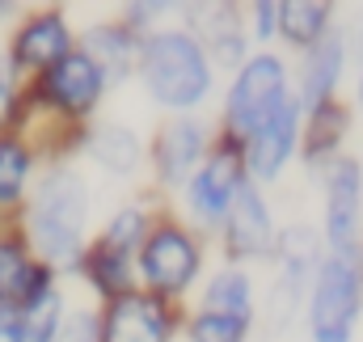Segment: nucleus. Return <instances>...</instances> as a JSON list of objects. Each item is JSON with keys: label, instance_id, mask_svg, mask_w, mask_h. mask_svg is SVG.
I'll return each instance as SVG.
<instances>
[{"label": "nucleus", "instance_id": "1", "mask_svg": "<svg viewBox=\"0 0 363 342\" xmlns=\"http://www.w3.org/2000/svg\"><path fill=\"white\" fill-rule=\"evenodd\" d=\"M85 220H89V194H85L81 173L72 170L47 173L38 194H34V211H30L34 246L43 250V258L55 262V266H72L77 254H81Z\"/></svg>", "mask_w": 363, "mask_h": 342}, {"label": "nucleus", "instance_id": "2", "mask_svg": "<svg viewBox=\"0 0 363 342\" xmlns=\"http://www.w3.org/2000/svg\"><path fill=\"white\" fill-rule=\"evenodd\" d=\"M144 85L165 106H194L211 85L203 47L182 30L152 34L144 47Z\"/></svg>", "mask_w": 363, "mask_h": 342}, {"label": "nucleus", "instance_id": "3", "mask_svg": "<svg viewBox=\"0 0 363 342\" xmlns=\"http://www.w3.org/2000/svg\"><path fill=\"white\" fill-rule=\"evenodd\" d=\"M359 317V270L347 258H330L317 270V287L308 300L313 342H351Z\"/></svg>", "mask_w": 363, "mask_h": 342}, {"label": "nucleus", "instance_id": "4", "mask_svg": "<svg viewBox=\"0 0 363 342\" xmlns=\"http://www.w3.org/2000/svg\"><path fill=\"white\" fill-rule=\"evenodd\" d=\"M283 97H287V93H283V64H279L274 55L250 60V64L241 68L233 93H228V123H233V131L254 136V131L262 127V118L271 114Z\"/></svg>", "mask_w": 363, "mask_h": 342}, {"label": "nucleus", "instance_id": "5", "mask_svg": "<svg viewBox=\"0 0 363 342\" xmlns=\"http://www.w3.org/2000/svg\"><path fill=\"white\" fill-rule=\"evenodd\" d=\"M140 266H144V275H148L152 287H161V292H182V287L194 279V270H199V250H194V241H190L186 233L161 228V233L148 237Z\"/></svg>", "mask_w": 363, "mask_h": 342}, {"label": "nucleus", "instance_id": "6", "mask_svg": "<svg viewBox=\"0 0 363 342\" xmlns=\"http://www.w3.org/2000/svg\"><path fill=\"white\" fill-rule=\"evenodd\" d=\"M241 186H245V157L237 148H220L203 165V173L194 177L190 203H194V211L203 220H220V216H228V207H233V199H237Z\"/></svg>", "mask_w": 363, "mask_h": 342}, {"label": "nucleus", "instance_id": "7", "mask_svg": "<svg viewBox=\"0 0 363 342\" xmlns=\"http://www.w3.org/2000/svg\"><path fill=\"white\" fill-rule=\"evenodd\" d=\"M359 165L355 161H338L330 170V186H325V233L330 246L342 254L355 241L359 228Z\"/></svg>", "mask_w": 363, "mask_h": 342}, {"label": "nucleus", "instance_id": "8", "mask_svg": "<svg viewBox=\"0 0 363 342\" xmlns=\"http://www.w3.org/2000/svg\"><path fill=\"white\" fill-rule=\"evenodd\" d=\"M165 309L148 296H118L101 321V342H165Z\"/></svg>", "mask_w": 363, "mask_h": 342}, {"label": "nucleus", "instance_id": "9", "mask_svg": "<svg viewBox=\"0 0 363 342\" xmlns=\"http://www.w3.org/2000/svg\"><path fill=\"white\" fill-rule=\"evenodd\" d=\"M291 144H296V101L283 97L262 118V127L250 136V157L245 161L258 177H274L283 170V161L291 157Z\"/></svg>", "mask_w": 363, "mask_h": 342}, {"label": "nucleus", "instance_id": "10", "mask_svg": "<svg viewBox=\"0 0 363 342\" xmlns=\"http://www.w3.org/2000/svg\"><path fill=\"white\" fill-rule=\"evenodd\" d=\"M271 250V216L267 203L254 186H241L233 207H228V254L233 258H258Z\"/></svg>", "mask_w": 363, "mask_h": 342}, {"label": "nucleus", "instance_id": "11", "mask_svg": "<svg viewBox=\"0 0 363 342\" xmlns=\"http://www.w3.org/2000/svg\"><path fill=\"white\" fill-rule=\"evenodd\" d=\"M47 93L60 106H68V110H85L101 93V72L93 68V60H85V55H64L47 72Z\"/></svg>", "mask_w": 363, "mask_h": 342}, {"label": "nucleus", "instance_id": "12", "mask_svg": "<svg viewBox=\"0 0 363 342\" xmlns=\"http://www.w3.org/2000/svg\"><path fill=\"white\" fill-rule=\"evenodd\" d=\"M64 51H68V30H64V21H60L55 13L34 17V21L17 34V43H13V60H17V64H30V68L60 64Z\"/></svg>", "mask_w": 363, "mask_h": 342}, {"label": "nucleus", "instance_id": "13", "mask_svg": "<svg viewBox=\"0 0 363 342\" xmlns=\"http://www.w3.org/2000/svg\"><path fill=\"white\" fill-rule=\"evenodd\" d=\"M203 157V127L190 123V118H178L161 131L157 140V165H161V177L165 182H182L186 173L194 170V161Z\"/></svg>", "mask_w": 363, "mask_h": 342}, {"label": "nucleus", "instance_id": "14", "mask_svg": "<svg viewBox=\"0 0 363 342\" xmlns=\"http://www.w3.org/2000/svg\"><path fill=\"white\" fill-rule=\"evenodd\" d=\"M47 287V266H26L17 246H0V304H30Z\"/></svg>", "mask_w": 363, "mask_h": 342}, {"label": "nucleus", "instance_id": "15", "mask_svg": "<svg viewBox=\"0 0 363 342\" xmlns=\"http://www.w3.org/2000/svg\"><path fill=\"white\" fill-rule=\"evenodd\" d=\"M338 72H342V34H330L317 43V51L308 55V68H304V106L308 110L330 101Z\"/></svg>", "mask_w": 363, "mask_h": 342}, {"label": "nucleus", "instance_id": "16", "mask_svg": "<svg viewBox=\"0 0 363 342\" xmlns=\"http://www.w3.org/2000/svg\"><path fill=\"white\" fill-rule=\"evenodd\" d=\"M194 26L203 30L211 55H220V64H237L241 60L245 38H241V17L233 9H224V4L220 9H203V17H194Z\"/></svg>", "mask_w": 363, "mask_h": 342}, {"label": "nucleus", "instance_id": "17", "mask_svg": "<svg viewBox=\"0 0 363 342\" xmlns=\"http://www.w3.org/2000/svg\"><path fill=\"white\" fill-rule=\"evenodd\" d=\"M85 47H89L85 60H93V68H97V72L110 68L114 77H123L127 64H131V55H135L131 34L118 30V26H93V30H85Z\"/></svg>", "mask_w": 363, "mask_h": 342}, {"label": "nucleus", "instance_id": "18", "mask_svg": "<svg viewBox=\"0 0 363 342\" xmlns=\"http://www.w3.org/2000/svg\"><path fill=\"white\" fill-rule=\"evenodd\" d=\"M89 153L93 161L101 165V170L110 173H131L140 165V140H135V131H127V127H101L97 136L89 140Z\"/></svg>", "mask_w": 363, "mask_h": 342}, {"label": "nucleus", "instance_id": "19", "mask_svg": "<svg viewBox=\"0 0 363 342\" xmlns=\"http://www.w3.org/2000/svg\"><path fill=\"white\" fill-rule=\"evenodd\" d=\"M279 30L283 38H291L296 47H317L321 30H325V17L330 9L325 4H279Z\"/></svg>", "mask_w": 363, "mask_h": 342}, {"label": "nucleus", "instance_id": "20", "mask_svg": "<svg viewBox=\"0 0 363 342\" xmlns=\"http://www.w3.org/2000/svg\"><path fill=\"white\" fill-rule=\"evenodd\" d=\"M207 313H224V317L250 321V279L237 275V270L216 275L211 287H207Z\"/></svg>", "mask_w": 363, "mask_h": 342}, {"label": "nucleus", "instance_id": "21", "mask_svg": "<svg viewBox=\"0 0 363 342\" xmlns=\"http://www.w3.org/2000/svg\"><path fill=\"white\" fill-rule=\"evenodd\" d=\"M60 326V296L51 287H43L30 304H26V321H21V342H51Z\"/></svg>", "mask_w": 363, "mask_h": 342}, {"label": "nucleus", "instance_id": "22", "mask_svg": "<svg viewBox=\"0 0 363 342\" xmlns=\"http://www.w3.org/2000/svg\"><path fill=\"white\" fill-rule=\"evenodd\" d=\"M342 131H347V110L334 106V101L317 106V110H313V127H308V157L334 153V144L342 140Z\"/></svg>", "mask_w": 363, "mask_h": 342}, {"label": "nucleus", "instance_id": "23", "mask_svg": "<svg viewBox=\"0 0 363 342\" xmlns=\"http://www.w3.org/2000/svg\"><path fill=\"white\" fill-rule=\"evenodd\" d=\"M89 275H93V283H97L101 292H110V296H127V287H131V266H127V254L106 250V246L89 258Z\"/></svg>", "mask_w": 363, "mask_h": 342}, {"label": "nucleus", "instance_id": "24", "mask_svg": "<svg viewBox=\"0 0 363 342\" xmlns=\"http://www.w3.org/2000/svg\"><path fill=\"white\" fill-rule=\"evenodd\" d=\"M26 170H30V157L21 144L4 140L0 144V203H13L26 186Z\"/></svg>", "mask_w": 363, "mask_h": 342}, {"label": "nucleus", "instance_id": "25", "mask_svg": "<svg viewBox=\"0 0 363 342\" xmlns=\"http://www.w3.org/2000/svg\"><path fill=\"white\" fill-rule=\"evenodd\" d=\"M194 342H241L245 338V321L241 317H224V313H203L190 326Z\"/></svg>", "mask_w": 363, "mask_h": 342}, {"label": "nucleus", "instance_id": "26", "mask_svg": "<svg viewBox=\"0 0 363 342\" xmlns=\"http://www.w3.org/2000/svg\"><path fill=\"white\" fill-rule=\"evenodd\" d=\"M140 228H144V220H140V211H118L114 220H110V228H106V250H118V254H127V246L140 237Z\"/></svg>", "mask_w": 363, "mask_h": 342}, {"label": "nucleus", "instance_id": "27", "mask_svg": "<svg viewBox=\"0 0 363 342\" xmlns=\"http://www.w3.org/2000/svg\"><path fill=\"white\" fill-rule=\"evenodd\" d=\"M60 342H97V321H93L89 313H77V317L64 326Z\"/></svg>", "mask_w": 363, "mask_h": 342}, {"label": "nucleus", "instance_id": "28", "mask_svg": "<svg viewBox=\"0 0 363 342\" xmlns=\"http://www.w3.org/2000/svg\"><path fill=\"white\" fill-rule=\"evenodd\" d=\"M0 342H21V321L9 309H0Z\"/></svg>", "mask_w": 363, "mask_h": 342}, {"label": "nucleus", "instance_id": "29", "mask_svg": "<svg viewBox=\"0 0 363 342\" xmlns=\"http://www.w3.org/2000/svg\"><path fill=\"white\" fill-rule=\"evenodd\" d=\"M254 13H258V34L267 38V34L274 30V13H279V4H258Z\"/></svg>", "mask_w": 363, "mask_h": 342}, {"label": "nucleus", "instance_id": "30", "mask_svg": "<svg viewBox=\"0 0 363 342\" xmlns=\"http://www.w3.org/2000/svg\"><path fill=\"white\" fill-rule=\"evenodd\" d=\"M9 106H13V85H9V77L0 72V118L9 114Z\"/></svg>", "mask_w": 363, "mask_h": 342}, {"label": "nucleus", "instance_id": "31", "mask_svg": "<svg viewBox=\"0 0 363 342\" xmlns=\"http://www.w3.org/2000/svg\"><path fill=\"white\" fill-rule=\"evenodd\" d=\"M359 97H363V89H359Z\"/></svg>", "mask_w": 363, "mask_h": 342}]
</instances>
